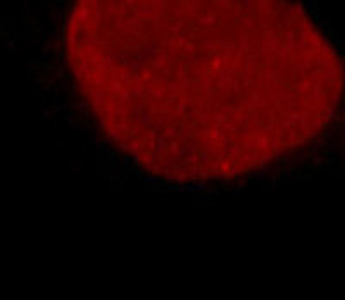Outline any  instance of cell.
I'll return each instance as SVG.
<instances>
[{"label": "cell", "mask_w": 345, "mask_h": 300, "mask_svg": "<svg viewBox=\"0 0 345 300\" xmlns=\"http://www.w3.org/2000/svg\"><path fill=\"white\" fill-rule=\"evenodd\" d=\"M319 42L290 0H76L67 61L97 128L155 178L226 181L297 143Z\"/></svg>", "instance_id": "cell-1"}]
</instances>
